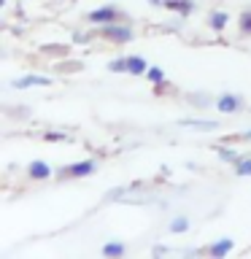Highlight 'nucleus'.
I'll list each match as a JSON object with an SVG mask.
<instances>
[{
	"label": "nucleus",
	"instance_id": "f257e3e1",
	"mask_svg": "<svg viewBox=\"0 0 251 259\" xmlns=\"http://www.w3.org/2000/svg\"><path fill=\"white\" fill-rule=\"evenodd\" d=\"M87 19H89V22H95V24H111V19H116V8H113V6L95 8V11H89Z\"/></svg>",
	"mask_w": 251,
	"mask_h": 259
},
{
	"label": "nucleus",
	"instance_id": "f03ea898",
	"mask_svg": "<svg viewBox=\"0 0 251 259\" xmlns=\"http://www.w3.org/2000/svg\"><path fill=\"white\" fill-rule=\"evenodd\" d=\"M105 38L124 44V40H133V30L130 27H116V24H105Z\"/></svg>",
	"mask_w": 251,
	"mask_h": 259
},
{
	"label": "nucleus",
	"instance_id": "7ed1b4c3",
	"mask_svg": "<svg viewBox=\"0 0 251 259\" xmlns=\"http://www.w3.org/2000/svg\"><path fill=\"white\" fill-rule=\"evenodd\" d=\"M216 108L224 111V113L238 111V108H240V97H235V95H222V97H219V103H216Z\"/></svg>",
	"mask_w": 251,
	"mask_h": 259
},
{
	"label": "nucleus",
	"instance_id": "20e7f679",
	"mask_svg": "<svg viewBox=\"0 0 251 259\" xmlns=\"http://www.w3.org/2000/svg\"><path fill=\"white\" fill-rule=\"evenodd\" d=\"M46 87V84H52V78H46V76H24V78H19L14 87H19V89H27V87Z\"/></svg>",
	"mask_w": 251,
	"mask_h": 259
},
{
	"label": "nucleus",
	"instance_id": "39448f33",
	"mask_svg": "<svg viewBox=\"0 0 251 259\" xmlns=\"http://www.w3.org/2000/svg\"><path fill=\"white\" fill-rule=\"evenodd\" d=\"M95 170V162H78V165H73V167H68V176H73V178H78V176H89Z\"/></svg>",
	"mask_w": 251,
	"mask_h": 259
},
{
	"label": "nucleus",
	"instance_id": "423d86ee",
	"mask_svg": "<svg viewBox=\"0 0 251 259\" xmlns=\"http://www.w3.org/2000/svg\"><path fill=\"white\" fill-rule=\"evenodd\" d=\"M30 176L32 178H49V176H52V167H49L46 162H32V165H30Z\"/></svg>",
	"mask_w": 251,
	"mask_h": 259
},
{
	"label": "nucleus",
	"instance_id": "0eeeda50",
	"mask_svg": "<svg viewBox=\"0 0 251 259\" xmlns=\"http://www.w3.org/2000/svg\"><path fill=\"white\" fill-rule=\"evenodd\" d=\"M165 6L170 8V11H178V14H189L192 11V3H189V0H165Z\"/></svg>",
	"mask_w": 251,
	"mask_h": 259
},
{
	"label": "nucleus",
	"instance_id": "6e6552de",
	"mask_svg": "<svg viewBox=\"0 0 251 259\" xmlns=\"http://www.w3.org/2000/svg\"><path fill=\"white\" fill-rule=\"evenodd\" d=\"M230 251H232V240L230 238H224V240H219V243L211 246V254L214 256H224V254H230Z\"/></svg>",
	"mask_w": 251,
	"mask_h": 259
},
{
	"label": "nucleus",
	"instance_id": "1a4fd4ad",
	"mask_svg": "<svg viewBox=\"0 0 251 259\" xmlns=\"http://www.w3.org/2000/svg\"><path fill=\"white\" fill-rule=\"evenodd\" d=\"M127 70H130V73H146L149 68H146V60H143V57H127Z\"/></svg>",
	"mask_w": 251,
	"mask_h": 259
},
{
	"label": "nucleus",
	"instance_id": "9d476101",
	"mask_svg": "<svg viewBox=\"0 0 251 259\" xmlns=\"http://www.w3.org/2000/svg\"><path fill=\"white\" fill-rule=\"evenodd\" d=\"M103 254L105 256H121V254H124V246H121V243H105Z\"/></svg>",
	"mask_w": 251,
	"mask_h": 259
},
{
	"label": "nucleus",
	"instance_id": "9b49d317",
	"mask_svg": "<svg viewBox=\"0 0 251 259\" xmlns=\"http://www.w3.org/2000/svg\"><path fill=\"white\" fill-rule=\"evenodd\" d=\"M224 24H227V14H222V11L211 14V27H214V30H222Z\"/></svg>",
	"mask_w": 251,
	"mask_h": 259
},
{
	"label": "nucleus",
	"instance_id": "f8f14e48",
	"mask_svg": "<svg viewBox=\"0 0 251 259\" xmlns=\"http://www.w3.org/2000/svg\"><path fill=\"white\" fill-rule=\"evenodd\" d=\"M235 173L238 176H251V159H238L235 162Z\"/></svg>",
	"mask_w": 251,
	"mask_h": 259
},
{
	"label": "nucleus",
	"instance_id": "ddd939ff",
	"mask_svg": "<svg viewBox=\"0 0 251 259\" xmlns=\"http://www.w3.org/2000/svg\"><path fill=\"white\" fill-rule=\"evenodd\" d=\"M186 227H189V222H186L184 216H178V219H173V222H170V230H173V232H184Z\"/></svg>",
	"mask_w": 251,
	"mask_h": 259
},
{
	"label": "nucleus",
	"instance_id": "4468645a",
	"mask_svg": "<svg viewBox=\"0 0 251 259\" xmlns=\"http://www.w3.org/2000/svg\"><path fill=\"white\" fill-rule=\"evenodd\" d=\"M181 124H186V127H200V130H214V127H216L214 121H189V119H184Z\"/></svg>",
	"mask_w": 251,
	"mask_h": 259
},
{
	"label": "nucleus",
	"instance_id": "2eb2a0df",
	"mask_svg": "<svg viewBox=\"0 0 251 259\" xmlns=\"http://www.w3.org/2000/svg\"><path fill=\"white\" fill-rule=\"evenodd\" d=\"M146 76H149V81H154V84H162V70L159 68H149Z\"/></svg>",
	"mask_w": 251,
	"mask_h": 259
},
{
	"label": "nucleus",
	"instance_id": "dca6fc26",
	"mask_svg": "<svg viewBox=\"0 0 251 259\" xmlns=\"http://www.w3.org/2000/svg\"><path fill=\"white\" fill-rule=\"evenodd\" d=\"M240 27H243V32H251V11L240 16Z\"/></svg>",
	"mask_w": 251,
	"mask_h": 259
},
{
	"label": "nucleus",
	"instance_id": "f3484780",
	"mask_svg": "<svg viewBox=\"0 0 251 259\" xmlns=\"http://www.w3.org/2000/svg\"><path fill=\"white\" fill-rule=\"evenodd\" d=\"M219 154H222V159H230V162H238V159H240L238 154H232V151H227V149H222Z\"/></svg>",
	"mask_w": 251,
	"mask_h": 259
},
{
	"label": "nucleus",
	"instance_id": "a211bd4d",
	"mask_svg": "<svg viewBox=\"0 0 251 259\" xmlns=\"http://www.w3.org/2000/svg\"><path fill=\"white\" fill-rule=\"evenodd\" d=\"M68 135H62V133H46V141H65Z\"/></svg>",
	"mask_w": 251,
	"mask_h": 259
},
{
	"label": "nucleus",
	"instance_id": "6ab92c4d",
	"mask_svg": "<svg viewBox=\"0 0 251 259\" xmlns=\"http://www.w3.org/2000/svg\"><path fill=\"white\" fill-rule=\"evenodd\" d=\"M151 3H154V6H159V3H162V0H151Z\"/></svg>",
	"mask_w": 251,
	"mask_h": 259
},
{
	"label": "nucleus",
	"instance_id": "aec40b11",
	"mask_svg": "<svg viewBox=\"0 0 251 259\" xmlns=\"http://www.w3.org/2000/svg\"><path fill=\"white\" fill-rule=\"evenodd\" d=\"M246 138H251V133H246Z\"/></svg>",
	"mask_w": 251,
	"mask_h": 259
}]
</instances>
